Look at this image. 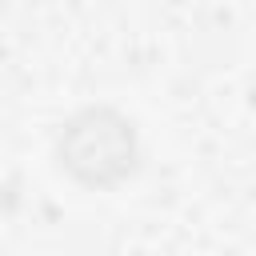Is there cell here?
<instances>
[{"label": "cell", "mask_w": 256, "mask_h": 256, "mask_svg": "<svg viewBox=\"0 0 256 256\" xmlns=\"http://www.w3.org/2000/svg\"><path fill=\"white\" fill-rule=\"evenodd\" d=\"M60 164L88 188L120 184L136 164L132 124L108 108L80 112L60 136Z\"/></svg>", "instance_id": "obj_1"}]
</instances>
